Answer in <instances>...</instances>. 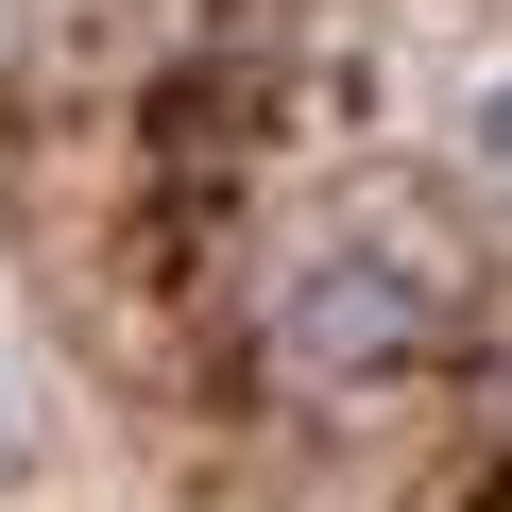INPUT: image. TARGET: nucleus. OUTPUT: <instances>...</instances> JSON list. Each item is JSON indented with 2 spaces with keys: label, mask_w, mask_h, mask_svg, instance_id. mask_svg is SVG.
I'll use <instances>...</instances> for the list:
<instances>
[{
  "label": "nucleus",
  "mask_w": 512,
  "mask_h": 512,
  "mask_svg": "<svg viewBox=\"0 0 512 512\" xmlns=\"http://www.w3.org/2000/svg\"><path fill=\"white\" fill-rule=\"evenodd\" d=\"M427 342H444V274H427V256H393V239H325V256H291L274 308H256V359H274L308 410H359V393L427 376Z\"/></svg>",
  "instance_id": "obj_1"
},
{
  "label": "nucleus",
  "mask_w": 512,
  "mask_h": 512,
  "mask_svg": "<svg viewBox=\"0 0 512 512\" xmlns=\"http://www.w3.org/2000/svg\"><path fill=\"white\" fill-rule=\"evenodd\" d=\"M478 154H495V171H512V86H495V103H478Z\"/></svg>",
  "instance_id": "obj_2"
}]
</instances>
